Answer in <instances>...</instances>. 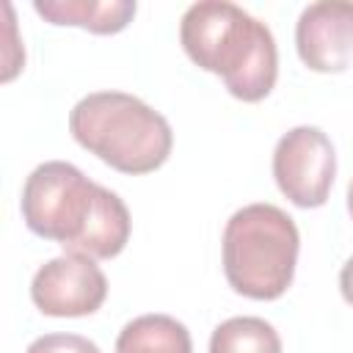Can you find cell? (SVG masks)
I'll use <instances>...</instances> for the list:
<instances>
[{"instance_id":"obj_12","label":"cell","mask_w":353,"mask_h":353,"mask_svg":"<svg viewBox=\"0 0 353 353\" xmlns=\"http://www.w3.org/2000/svg\"><path fill=\"white\" fill-rule=\"evenodd\" d=\"M339 292H342V298L353 306V256L342 265V270H339Z\"/></svg>"},{"instance_id":"obj_5","label":"cell","mask_w":353,"mask_h":353,"mask_svg":"<svg viewBox=\"0 0 353 353\" xmlns=\"http://www.w3.org/2000/svg\"><path fill=\"white\" fill-rule=\"evenodd\" d=\"M336 176V152L320 127H292L273 149V179L279 190L303 210L328 201Z\"/></svg>"},{"instance_id":"obj_1","label":"cell","mask_w":353,"mask_h":353,"mask_svg":"<svg viewBox=\"0 0 353 353\" xmlns=\"http://www.w3.org/2000/svg\"><path fill=\"white\" fill-rule=\"evenodd\" d=\"M19 207L33 234L91 259L121 254L132 229L127 204L63 160H47L30 171Z\"/></svg>"},{"instance_id":"obj_10","label":"cell","mask_w":353,"mask_h":353,"mask_svg":"<svg viewBox=\"0 0 353 353\" xmlns=\"http://www.w3.org/2000/svg\"><path fill=\"white\" fill-rule=\"evenodd\" d=\"M210 353H281V339L262 317H229L215 325Z\"/></svg>"},{"instance_id":"obj_13","label":"cell","mask_w":353,"mask_h":353,"mask_svg":"<svg viewBox=\"0 0 353 353\" xmlns=\"http://www.w3.org/2000/svg\"><path fill=\"white\" fill-rule=\"evenodd\" d=\"M347 212H350V218H353V179H350V185H347Z\"/></svg>"},{"instance_id":"obj_4","label":"cell","mask_w":353,"mask_h":353,"mask_svg":"<svg viewBox=\"0 0 353 353\" xmlns=\"http://www.w3.org/2000/svg\"><path fill=\"white\" fill-rule=\"evenodd\" d=\"M301 234L276 204H248L223 229V276L229 287L254 301L281 298L295 276Z\"/></svg>"},{"instance_id":"obj_9","label":"cell","mask_w":353,"mask_h":353,"mask_svg":"<svg viewBox=\"0 0 353 353\" xmlns=\"http://www.w3.org/2000/svg\"><path fill=\"white\" fill-rule=\"evenodd\" d=\"M116 353H193V342L176 317L141 314L119 331Z\"/></svg>"},{"instance_id":"obj_11","label":"cell","mask_w":353,"mask_h":353,"mask_svg":"<svg viewBox=\"0 0 353 353\" xmlns=\"http://www.w3.org/2000/svg\"><path fill=\"white\" fill-rule=\"evenodd\" d=\"M25 353H99V347L80 334H44L33 339Z\"/></svg>"},{"instance_id":"obj_7","label":"cell","mask_w":353,"mask_h":353,"mask_svg":"<svg viewBox=\"0 0 353 353\" xmlns=\"http://www.w3.org/2000/svg\"><path fill=\"white\" fill-rule=\"evenodd\" d=\"M295 47L312 72H345L353 63V3H309L295 22Z\"/></svg>"},{"instance_id":"obj_6","label":"cell","mask_w":353,"mask_h":353,"mask_svg":"<svg viewBox=\"0 0 353 353\" xmlns=\"http://www.w3.org/2000/svg\"><path fill=\"white\" fill-rule=\"evenodd\" d=\"M30 298L47 317H85L105 303L108 279L91 256L61 254L36 270Z\"/></svg>"},{"instance_id":"obj_8","label":"cell","mask_w":353,"mask_h":353,"mask_svg":"<svg viewBox=\"0 0 353 353\" xmlns=\"http://www.w3.org/2000/svg\"><path fill=\"white\" fill-rule=\"evenodd\" d=\"M33 8L52 25H77L99 36L124 30L138 11L135 0H36Z\"/></svg>"},{"instance_id":"obj_3","label":"cell","mask_w":353,"mask_h":353,"mask_svg":"<svg viewBox=\"0 0 353 353\" xmlns=\"http://www.w3.org/2000/svg\"><path fill=\"white\" fill-rule=\"evenodd\" d=\"M72 138L121 174L157 171L174 146L171 124L124 91H94L69 113Z\"/></svg>"},{"instance_id":"obj_2","label":"cell","mask_w":353,"mask_h":353,"mask_svg":"<svg viewBox=\"0 0 353 353\" xmlns=\"http://www.w3.org/2000/svg\"><path fill=\"white\" fill-rule=\"evenodd\" d=\"M179 41L188 58L223 80L243 102L265 99L279 77V50L270 28L226 0L188 6L179 22Z\"/></svg>"}]
</instances>
